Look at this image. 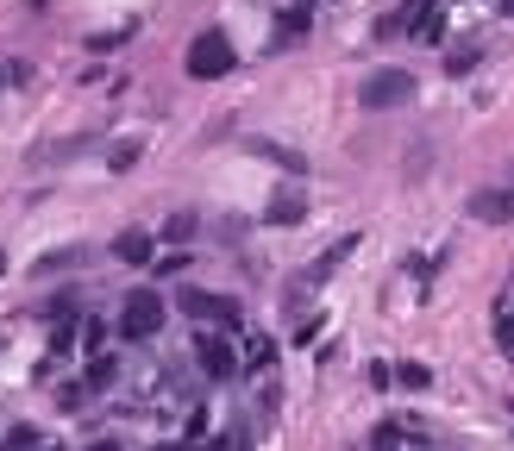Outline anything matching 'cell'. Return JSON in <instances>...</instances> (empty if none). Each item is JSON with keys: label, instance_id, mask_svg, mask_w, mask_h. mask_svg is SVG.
<instances>
[{"label": "cell", "instance_id": "cell-1", "mask_svg": "<svg viewBox=\"0 0 514 451\" xmlns=\"http://www.w3.org/2000/svg\"><path fill=\"white\" fill-rule=\"evenodd\" d=\"M232 63H239V51H232V38H226V32H201V38L189 44V76H195V82H220V76H232Z\"/></svg>", "mask_w": 514, "mask_h": 451}, {"label": "cell", "instance_id": "cell-2", "mask_svg": "<svg viewBox=\"0 0 514 451\" xmlns=\"http://www.w3.org/2000/svg\"><path fill=\"white\" fill-rule=\"evenodd\" d=\"M358 101H364L370 113L408 107V101H414V76H408V69H377V76H364V88H358Z\"/></svg>", "mask_w": 514, "mask_h": 451}, {"label": "cell", "instance_id": "cell-3", "mask_svg": "<svg viewBox=\"0 0 514 451\" xmlns=\"http://www.w3.org/2000/svg\"><path fill=\"white\" fill-rule=\"evenodd\" d=\"M120 332H126V339H157V332H163V301H157L151 289L126 295V307H120Z\"/></svg>", "mask_w": 514, "mask_h": 451}, {"label": "cell", "instance_id": "cell-4", "mask_svg": "<svg viewBox=\"0 0 514 451\" xmlns=\"http://www.w3.org/2000/svg\"><path fill=\"white\" fill-rule=\"evenodd\" d=\"M182 314H189V320H207V326H226V332H239V307H232L226 295L182 289Z\"/></svg>", "mask_w": 514, "mask_h": 451}, {"label": "cell", "instance_id": "cell-5", "mask_svg": "<svg viewBox=\"0 0 514 451\" xmlns=\"http://www.w3.org/2000/svg\"><path fill=\"white\" fill-rule=\"evenodd\" d=\"M195 358H201V376H214V383H226V376L239 370V351H232L226 332H201V339H195Z\"/></svg>", "mask_w": 514, "mask_h": 451}, {"label": "cell", "instance_id": "cell-6", "mask_svg": "<svg viewBox=\"0 0 514 451\" xmlns=\"http://www.w3.org/2000/svg\"><path fill=\"white\" fill-rule=\"evenodd\" d=\"M471 220H489V226L514 220V195H508V188H477V195H471Z\"/></svg>", "mask_w": 514, "mask_h": 451}, {"label": "cell", "instance_id": "cell-7", "mask_svg": "<svg viewBox=\"0 0 514 451\" xmlns=\"http://www.w3.org/2000/svg\"><path fill=\"white\" fill-rule=\"evenodd\" d=\"M113 257H120V264H151V232H120Z\"/></svg>", "mask_w": 514, "mask_h": 451}, {"label": "cell", "instance_id": "cell-8", "mask_svg": "<svg viewBox=\"0 0 514 451\" xmlns=\"http://www.w3.org/2000/svg\"><path fill=\"white\" fill-rule=\"evenodd\" d=\"M301 213H308V201H301V195H295V188H289V195H276V201L264 207V220H270V226H295V220H301Z\"/></svg>", "mask_w": 514, "mask_h": 451}, {"label": "cell", "instance_id": "cell-9", "mask_svg": "<svg viewBox=\"0 0 514 451\" xmlns=\"http://www.w3.org/2000/svg\"><path fill=\"white\" fill-rule=\"evenodd\" d=\"M0 451H51V439H44V433H32V426H13V433L0 439Z\"/></svg>", "mask_w": 514, "mask_h": 451}, {"label": "cell", "instance_id": "cell-10", "mask_svg": "<svg viewBox=\"0 0 514 451\" xmlns=\"http://www.w3.org/2000/svg\"><path fill=\"white\" fill-rule=\"evenodd\" d=\"M408 26H414V38H439V26H446V19H439V0H420V13Z\"/></svg>", "mask_w": 514, "mask_h": 451}, {"label": "cell", "instance_id": "cell-11", "mask_svg": "<svg viewBox=\"0 0 514 451\" xmlns=\"http://www.w3.org/2000/svg\"><path fill=\"white\" fill-rule=\"evenodd\" d=\"M477 57H483L477 44H458V51L446 57V69H452V76H464V69H477Z\"/></svg>", "mask_w": 514, "mask_h": 451}, {"label": "cell", "instance_id": "cell-12", "mask_svg": "<svg viewBox=\"0 0 514 451\" xmlns=\"http://www.w3.org/2000/svg\"><path fill=\"white\" fill-rule=\"evenodd\" d=\"M270 358H276V345H270V339H251V345H245V364H251V370H264Z\"/></svg>", "mask_w": 514, "mask_h": 451}, {"label": "cell", "instance_id": "cell-13", "mask_svg": "<svg viewBox=\"0 0 514 451\" xmlns=\"http://www.w3.org/2000/svg\"><path fill=\"white\" fill-rule=\"evenodd\" d=\"M113 376H120V364H113V358H95V370H88V389H107Z\"/></svg>", "mask_w": 514, "mask_h": 451}, {"label": "cell", "instance_id": "cell-14", "mask_svg": "<svg viewBox=\"0 0 514 451\" xmlns=\"http://www.w3.org/2000/svg\"><path fill=\"white\" fill-rule=\"evenodd\" d=\"M395 383H402V389H427V364H402V370H395Z\"/></svg>", "mask_w": 514, "mask_h": 451}, {"label": "cell", "instance_id": "cell-15", "mask_svg": "<svg viewBox=\"0 0 514 451\" xmlns=\"http://www.w3.org/2000/svg\"><path fill=\"white\" fill-rule=\"evenodd\" d=\"M163 232H170V239L182 245V239H189V232H195V213H170V226H163Z\"/></svg>", "mask_w": 514, "mask_h": 451}, {"label": "cell", "instance_id": "cell-16", "mask_svg": "<svg viewBox=\"0 0 514 451\" xmlns=\"http://www.w3.org/2000/svg\"><path fill=\"white\" fill-rule=\"evenodd\" d=\"M257 151H264L270 163H283V170H295V176H301V157H295V151H276V145H257Z\"/></svg>", "mask_w": 514, "mask_h": 451}, {"label": "cell", "instance_id": "cell-17", "mask_svg": "<svg viewBox=\"0 0 514 451\" xmlns=\"http://www.w3.org/2000/svg\"><path fill=\"white\" fill-rule=\"evenodd\" d=\"M182 270H189V257H182V251H170V257H157V276H182Z\"/></svg>", "mask_w": 514, "mask_h": 451}, {"label": "cell", "instance_id": "cell-18", "mask_svg": "<svg viewBox=\"0 0 514 451\" xmlns=\"http://www.w3.org/2000/svg\"><path fill=\"white\" fill-rule=\"evenodd\" d=\"M496 345H502V351H514V314H502V320H496Z\"/></svg>", "mask_w": 514, "mask_h": 451}, {"label": "cell", "instance_id": "cell-19", "mask_svg": "<svg viewBox=\"0 0 514 451\" xmlns=\"http://www.w3.org/2000/svg\"><path fill=\"white\" fill-rule=\"evenodd\" d=\"M502 13H514V0H502Z\"/></svg>", "mask_w": 514, "mask_h": 451}]
</instances>
